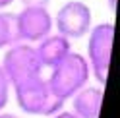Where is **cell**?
I'll use <instances>...</instances> for the list:
<instances>
[{"mask_svg":"<svg viewBox=\"0 0 120 118\" xmlns=\"http://www.w3.org/2000/svg\"><path fill=\"white\" fill-rule=\"evenodd\" d=\"M19 41V33H18V19L16 14H8V12H0V48L12 47Z\"/></svg>","mask_w":120,"mask_h":118,"instance_id":"9","label":"cell"},{"mask_svg":"<svg viewBox=\"0 0 120 118\" xmlns=\"http://www.w3.org/2000/svg\"><path fill=\"white\" fill-rule=\"evenodd\" d=\"M0 68L4 70L12 87L41 76L43 70L39 58H37L35 47H31L29 43H16V45L8 47Z\"/></svg>","mask_w":120,"mask_h":118,"instance_id":"3","label":"cell"},{"mask_svg":"<svg viewBox=\"0 0 120 118\" xmlns=\"http://www.w3.org/2000/svg\"><path fill=\"white\" fill-rule=\"evenodd\" d=\"M14 2V0H0V10H2V8H6V6H10Z\"/></svg>","mask_w":120,"mask_h":118,"instance_id":"13","label":"cell"},{"mask_svg":"<svg viewBox=\"0 0 120 118\" xmlns=\"http://www.w3.org/2000/svg\"><path fill=\"white\" fill-rule=\"evenodd\" d=\"M91 21H93L91 8L85 2L70 0V2H66L58 10L56 18L52 19V23L56 25L58 33L64 35L66 39H79V37L89 33Z\"/></svg>","mask_w":120,"mask_h":118,"instance_id":"5","label":"cell"},{"mask_svg":"<svg viewBox=\"0 0 120 118\" xmlns=\"http://www.w3.org/2000/svg\"><path fill=\"white\" fill-rule=\"evenodd\" d=\"M112 41H114V25L112 23H101L89 29L87 62H89V70L99 83H107Z\"/></svg>","mask_w":120,"mask_h":118,"instance_id":"4","label":"cell"},{"mask_svg":"<svg viewBox=\"0 0 120 118\" xmlns=\"http://www.w3.org/2000/svg\"><path fill=\"white\" fill-rule=\"evenodd\" d=\"M114 2H116V0H109V4H110V8H114Z\"/></svg>","mask_w":120,"mask_h":118,"instance_id":"15","label":"cell"},{"mask_svg":"<svg viewBox=\"0 0 120 118\" xmlns=\"http://www.w3.org/2000/svg\"><path fill=\"white\" fill-rule=\"evenodd\" d=\"M0 118H18V116H14V114H0Z\"/></svg>","mask_w":120,"mask_h":118,"instance_id":"14","label":"cell"},{"mask_svg":"<svg viewBox=\"0 0 120 118\" xmlns=\"http://www.w3.org/2000/svg\"><path fill=\"white\" fill-rule=\"evenodd\" d=\"M50 0H21L23 8H49Z\"/></svg>","mask_w":120,"mask_h":118,"instance_id":"11","label":"cell"},{"mask_svg":"<svg viewBox=\"0 0 120 118\" xmlns=\"http://www.w3.org/2000/svg\"><path fill=\"white\" fill-rule=\"evenodd\" d=\"M10 81L8 77H6L4 70L0 68V110H2L6 105H8V97H10Z\"/></svg>","mask_w":120,"mask_h":118,"instance_id":"10","label":"cell"},{"mask_svg":"<svg viewBox=\"0 0 120 118\" xmlns=\"http://www.w3.org/2000/svg\"><path fill=\"white\" fill-rule=\"evenodd\" d=\"M89 76H91V70H89L87 58L81 56L79 52L70 50L58 64L50 68V76L47 83L56 97H60L62 101H68L76 91L87 85Z\"/></svg>","mask_w":120,"mask_h":118,"instance_id":"1","label":"cell"},{"mask_svg":"<svg viewBox=\"0 0 120 118\" xmlns=\"http://www.w3.org/2000/svg\"><path fill=\"white\" fill-rule=\"evenodd\" d=\"M50 118H78L74 112H64V110H60V112H56L54 116H50Z\"/></svg>","mask_w":120,"mask_h":118,"instance_id":"12","label":"cell"},{"mask_svg":"<svg viewBox=\"0 0 120 118\" xmlns=\"http://www.w3.org/2000/svg\"><path fill=\"white\" fill-rule=\"evenodd\" d=\"M70 39H66L64 35H47L45 39L39 41V45L35 47L37 58L41 62V68H52L58 64L62 58L70 52Z\"/></svg>","mask_w":120,"mask_h":118,"instance_id":"7","label":"cell"},{"mask_svg":"<svg viewBox=\"0 0 120 118\" xmlns=\"http://www.w3.org/2000/svg\"><path fill=\"white\" fill-rule=\"evenodd\" d=\"M19 41L23 43H39L52 31V16L47 8H23L16 14Z\"/></svg>","mask_w":120,"mask_h":118,"instance_id":"6","label":"cell"},{"mask_svg":"<svg viewBox=\"0 0 120 118\" xmlns=\"http://www.w3.org/2000/svg\"><path fill=\"white\" fill-rule=\"evenodd\" d=\"M70 99L74 103V114L78 118H97L103 103V89L85 85L79 91H76Z\"/></svg>","mask_w":120,"mask_h":118,"instance_id":"8","label":"cell"},{"mask_svg":"<svg viewBox=\"0 0 120 118\" xmlns=\"http://www.w3.org/2000/svg\"><path fill=\"white\" fill-rule=\"evenodd\" d=\"M14 91H16V101L19 108L27 114L54 116L56 112L62 110L66 103L50 91L47 79H43V76H37L33 79H27V81L16 85Z\"/></svg>","mask_w":120,"mask_h":118,"instance_id":"2","label":"cell"}]
</instances>
